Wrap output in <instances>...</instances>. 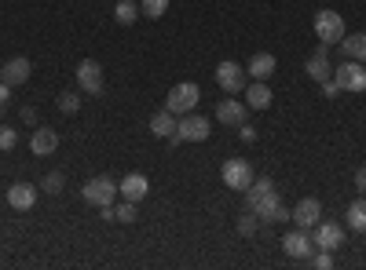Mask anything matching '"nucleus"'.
Masks as SVG:
<instances>
[{
  "label": "nucleus",
  "mask_w": 366,
  "mask_h": 270,
  "mask_svg": "<svg viewBox=\"0 0 366 270\" xmlns=\"http://www.w3.org/2000/svg\"><path fill=\"white\" fill-rule=\"evenodd\" d=\"M246 204H249V212L264 219V223H272V216L279 209V186L272 179H253L249 190H246Z\"/></svg>",
  "instance_id": "nucleus-1"
},
{
  "label": "nucleus",
  "mask_w": 366,
  "mask_h": 270,
  "mask_svg": "<svg viewBox=\"0 0 366 270\" xmlns=\"http://www.w3.org/2000/svg\"><path fill=\"white\" fill-rule=\"evenodd\" d=\"M198 99H202V91H198V84H195V81L172 84V88H169V95H165V110H172L176 117H183V114H190V110L198 106Z\"/></svg>",
  "instance_id": "nucleus-2"
},
{
  "label": "nucleus",
  "mask_w": 366,
  "mask_h": 270,
  "mask_svg": "<svg viewBox=\"0 0 366 270\" xmlns=\"http://www.w3.org/2000/svg\"><path fill=\"white\" fill-rule=\"evenodd\" d=\"M205 139H209V121L195 117V114H183L176 121V132L169 135L172 147H180V142H205Z\"/></svg>",
  "instance_id": "nucleus-3"
},
{
  "label": "nucleus",
  "mask_w": 366,
  "mask_h": 270,
  "mask_svg": "<svg viewBox=\"0 0 366 270\" xmlns=\"http://www.w3.org/2000/svg\"><path fill=\"white\" fill-rule=\"evenodd\" d=\"M315 37H319V44H337L344 37V19H341V11H315Z\"/></svg>",
  "instance_id": "nucleus-4"
},
{
  "label": "nucleus",
  "mask_w": 366,
  "mask_h": 270,
  "mask_svg": "<svg viewBox=\"0 0 366 270\" xmlns=\"http://www.w3.org/2000/svg\"><path fill=\"white\" fill-rule=\"evenodd\" d=\"M81 197H85L88 204H95V209H103V204H114L118 183L110 179V176H95V179H88V183L81 186Z\"/></svg>",
  "instance_id": "nucleus-5"
},
{
  "label": "nucleus",
  "mask_w": 366,
  "mask_h": 270,
  "mask_svg": "<svg viewBox=\"0 0 366 270\" xmlns=\"http://www.w3.org/2000/svg\"><path fill=\"white\" fill-rule=\"evenodd\" d=\"M333 81H337L341 91H366V66L356 59H348L333 70Z\"/></svg>",
  "instance_id": "nucleus-6"
},
{
  "label": "nucleus",
  "mask_w": 366,
  "mask_h": 270,
  "mask_svg": "<svg viewBox=\"0 0 366 270\" xmlns=\"http://www.w3.org/2000/svg\"><path fill=\"white\" fill-rule=\"evenodd\" d=\"M220 176H224V186H231V190H249V183L257 179V176H253V165L242 161V157H231V161H224Z\"/></svg>",
  "instance_id": "nucleus-7"
},
{
  "label": "nucleus",
  "mask_w": 366,
  "mask_h": 270,
  "mask_svg": "<svg viewBox=\"0 0 366 270\" xmlns=\"http://www.w3.org/2000/svg\"><path fill=\"white\" fill-rule=\"evenodd\" d=\"M315 234H311V241H315V248H323V252H337L341 245H344V227L341 223H315L311 227Z\"/></svg>",
  "instance_id": "nucleus-8"
},
{
  "label": "nucleus",
  "mask_w": 366,
  "mask_h": 270,
  "mask_svg": "<svg viewBox=\"0 0 366 270\" xmlns=\"http://www.w3.org/2000/svg\"><path fill=\"white\" fill-rule=\"evenodd\" d=\"M282 248H286V256H290V260H300V263H304V260H311L315 241L308 237V230L297 227V230H290V234L282 237Z\"/></svg>",
  "instance_id": "nucleus-9"
},
{
  "label": "nucleus",
  "mask_w": 366,
  "mask_h": 270,
  "mask_svg": "<svg viewBox=\"0 0 366 270\" xmlns=\"http://www.w3.org/2000/svg\"><path fill=\"white\" fill-rule=\"evenodd\" d=\"M77 84H81V91L88 95H103V66L95 59H85L81 66H77Z\"/></svg>",
  "instance_id": "nucleus-10"
},
{
  "label": "nucleus",
  "mask_w": 366,
  "mask_h": 270,
  "mask_svg": "<svg viewBox=\"0 0 366 270\" xmlns=\"http://www.w3.org/2000/svg\"><path fill=\"white\" fill-rule=\"evenodd\" d=\"M216 84L224 88V91H231V95H234V91H242V84H246V70L238 66V62L224 59V62L216 66Z\"/></svg>",
  "instance_id": "nucleus-11"
},
{
  "label": "nucleus",
  "mask_w": 366,
  "mask_h": 270,
  "mask_svg": "<svg viewBox=\"0 0 366 270\" xmlns=\"http://www.w3.org/2000/svg\"><path fill=\"white\" fill-rule=\"evenodd\" d=\"M290 219H293L300 230H311L323 219V204L315 201V197H304V201H297V209L290 212Z\"/></svg>",
  "instance_id": "nucleus-12"
},
{
  "label": "nucleus",
  "mask_w": 366,
  "mask_h": 270,
  "mask_svg": "<svg viewBox=\"0 0 366 270\" xmlns=\"http://www.w3.org/2000/svg\"><path fill=\"white\" fill-rule=\"evenodd\" d=\"M118 194L125 197V201H143V197H147L150 194V179L147 176H143V172H132V176H125L121 183H118Z\"/></svg>",
  "instance_id": "nucleus-13"
},
{
  "label": "nucleus",
  "mask_w": 366,
  "mask_h": 270,
  "mask_svg": "<svg viewBox=\"0 0 366 270\" xmlns=\"http://www.w3.org/2000/svg\"><path fill=\"white\" fill-rule=\"evenodd\" d=\"M246 117H249V106L242 99H224V103L216 106V121L220 124H231V128H238Z\"/></svg>",
  "instance_id": "nucleus-14"
},
{
  "label": "nucleus",
  "mask_w": 366,
  "mask_h": 270,
  "mask_svg": "<svg viewBox=\"0 0 366 270\" xmlns=\"http://www.w3.org/2000/svg\"><path fill=\"white\" fill-rule=\"evenodd\" d=\"M34 201H37V186H29V183L8 186V204L15 212H29V209H34Z\"/></svg>",
  "instance_id": "nucleus-15"
},
{
  "label": "nucleus",
  "mask_w": 366,
  "mask_h": 270,
  "mask_svg": "<svg viewBox=\"0 0 366 270\" xmlns=\"http://www.w3.org/2000/svg\"><path fill=\"white\" fill-rule=\"evenodd\" d=\"M29 150L37 157H48L59 150V132L55 128H34V139H29Z\"/></svg>",
  "instance_id": "nucleus-16"
},
{
  "label": "nucleus",
  "mask_w": 366,
  "mask_h": 270,
  "mask_svg": "<svg viewBox=\"0 0 366 270\" xmlns=\"http://www.w3.org/2000/svg\"><path fill=\"white\" fill-rule=\"evenodd\" d=\"M275 66H279V62H275V55H272V52H257V55L249 59L246 73L253 77V81H267V77L275 73Z\"/></svg>",
  "instance_id": "nucleus-17"
},
{
  "label": "nucleus",
  "mask_w": 366,
  "mask_h": 270,
  "mask_svg": "<svg viewBox=\"0 0 366 270\" xmlns=\"http://www.w3.org/2000/svg\"><path fill=\"white\" fill-rule=\"evenodd\" d=\"M29 73H34L29 59H22V55H19V59H11L8 66L0 70V81H8V84L15 88V84H26V81H29Z\"/></svg>",
  "instance_id": "nucleus-18"
},
{
  "label": "nucleus",
  "mask_w": 366,
  "mask_h": 270,
  "mask_svg": "<svg viewBox=\"0 0 366 270\" xmlns=\"http://www.w3.org/2000/svg\"><path fill=\"white\" fill-rule=\"evenodd\" d=\"M272 99H275V95H272V88H267L264 81L246 88V106L249 110H267V106H272Z\"/></svg>",
  "instance_id": "nucleus-19"
},
{
  "label": "nucleus",
  "mask_w": 366,
  "mask_h": 270,
  "mask_svg": "<svg viewBox=\"0 0 366 270\" xmlns=\"http://www.w3.org/2000/svg\"><path fill=\"white\" fill-rule=\"evenodd\" d=\"M150 132L157 139H169L172 132H176V114H172V110H157V114L150 117Z\"/></svg>",
  "instance_id": "nucleus-20"
},
{
  "label": "nucleus",
  "mask_w": 366,
  "mask_h": 270,
  "mask_svg": "<svg viewBox=\"0 0 366 270\" xmlns=\"http://www.w3.org/2000/svg\"><path fill=\"white\" fill-rule=\"evenodd\" d=\"M337 44H341V52H344L348 59H356V62H363V66H366V33H356V37H341Z\"/></svg>",
  "instance_id": "nucleus-21"
},
{
  "label": "nucleus",
  "mask_w": 366,
  "mask_h": 270,
  "mask_svg": "<svg viewBox=\"0 0 366 270\" xmlns=\"http://www.w3.org/2000/svg\"><path fill=\"white\" fill-rule=\"evenodd\" d=\"M344 223L352 227L356 234H366V201H352V204H348Z\"/></svg>",
  "instance_id": "nucleus-22"
},
{
  "label": "nucleus",
  "mask_w": 366,
  "mask_h": 270,
  "mask_svg": "<svg viewBox=\"0 0 366 270\" xmlns=\"http://www.w3.org/2000/svg\"><path fill=\"white\" fill-rule=\"evenodd\" d=\"M304 70H308L311 81H319V84H323V81H330V59H326V55H319V52H315V55L308 59V66H304Z\"/></svg>",
  "instance_id": "nucleus-23"
},
{
  "label": "nucleus",
  "mask_w": 366,
  "mask_h": 270,
  "mask_svg": "<svg viewBox=\"0 0 366 270\" xmlns=\"http://www.w3.org/2000/svg\"><path fill=\"white\" fill-rule=\"evenodd\" d=\"M136 15H139V4H132V0H121V4L114 8V19H118L121 26H132Z\"/></svg>",
  "instance_id": "nucleus-24"
},
{
  "label": "nucleus",
  "mask_w": 366,
  "mask_h": 270,
  "mask_svg": "<svg viewBox=\"0 0 366 270\" xmlns=\"http://www.w3.org/2000/svg\"><path fill=\"white\" fill-rule=\"evenodd\" d=\"M169 11V0H139V15H147V19H162Z\"/></svg>",
  "instance_id": "nucleus-25"
},
{
  "label": "nucleus",
  "mask_w": 366,
  "mask_h": 270,
  "mask_svg": "<svg viewBox=\"0 0 366 270\" xmlns=\"http://www.w3.org/2000/svg\"><path fill=\"white\" fill-rule=\"evenodd\" d=\"M55 106L62 110V114H77V110H81V95H77V91H62L55 99Z\"/></svg>",
  "instance_id": "nucleus-26"
},
{
  "label": "nucleus",
  "mask_w": 366,
  "mask_h": 270,
  "mask_svg": "<svg viewBox=\"0 0 366 270\" xmlns=\"http://www.w3.org/2000/svg\"><path fill=\"white\" fill-rule=\"evenodd\" d=\"M62 183H66V179H62V172H48V176L41 179V190H44V194H62Z\"/></svg>",
  "instance_id": "nucleus-27"
},
{
  "label": "nucleus",
  "mask_w": 366,
  "mask_h": 270,
  "mask_svg": "<svg viewBox=\"0 0 366 270\" xmlns=\"http://www.w3.org/2000/svg\"><path fill=\"white\" fill-rule=\"evenodd\" d=\"M114 219H118V223H136V219H139L136 201H121L118 209H114Z\"/></svg>",
  "instance_id": "nucleus-28"
},
{
  "label": "nucleus",
  "mask_w": 366,
  "mask_h": 270,
  "mask_svg": "<svg viewBox=\"0 0 366 270\" xmlns=\"http://www.w3.org/2000/svg\"><path fill=\"white\" fill-rule=\"evenodd\" d=\"M257 223H260V219L253 216V212L238 216V234H242V237H253V234H257Z\"/></svg>",
  "instance_id": "nucleus-29"
},
{
  "label": "nucleus",
  "mask_w": 366,
  "mask_h": 270,
  "mask_svg": "<svg viewBox=\"0 0 366 270\" xmlns=\"http://www.w3.org/2000/svg\"><path fill=\"white\" fill-rule=\"evenodd\" d=\"M15 147H19V132L0 124V150H15Z\"/></svg>",
  "instance_id": "nucleus-30"
},
{
  "label": "nucleus",
  "mask_w": 366,
  "mask_h": 270,
  "mask_svg": "<svg viewBox=\"0 0 366 270\" xmlns=\"http://www.w3.org/2000/svg\"><path fill=\"white\" fill-rule=\"evenodd\" d=\"M311 267H315V270H330V267H333V252H323V248H319V256H311Z\"/></svg>",
  "instance_id": "nucleus-31"
},
{
  "label": "nucleus",
  "mask_w": 366,
  "mask_h": 270,
  "mask_svg": "<svg viewBox=\"0 0 366 270\" xmlns=\"http://www.w3.org/2000/svg\"><path fill=\"white\" fill-rule=\"evenodd\" d=\"M238 135H242V142H257V128H253V124H238Z\"/></svg>",
  "instance_id": "nucleus-32"
},
{
  "label": "nucleus",
  "mask_w": 366,
  "mask_h": 270,
  "mask_svg": "<svg viewBox=\"0 0 366 270\" xmlns=\"http://www.w3.org/2000/svg\"><path fill=\"white\" fill-rule=\"evenodd\" d=\"M323 95H326V99H337V95H341L337 81H323Z\"/></svg>",
  "instance_id": "nucleus-33"
},
{
  "label": "nucleus",
  "mask_w": 366,
  "mask_h": 270,
  "mask_svg": "<svg viewBox=\"0 0 366 270\" xmlns=\"http://www.w3.org/2000/svg\"><path fill=\"white\" fill-rule=\"evenodd\" d=\"M8 103H11V84L0 81V106H8Z\"/></svg>",
  "instance_id": "nucleus-34"
},
{
  "label": "nucleus",
  "mask_w": 366,
  "mask_h": 270,
  "mask_svg": "<svg viewBox=\"0 0 366 270\" xmlns=\"http://www.w3.org/2000/svg\"><path fill=\"white\" fill-rule=\"evenodd\" d=\"M356 190H359V194H366V168L356 172Z\"/></svg>",
  "instance_id": "nucleus-35"
},
{
  "label": "nucleus",
  "mask_w": 366,
  "mask_h": 270,
  "mask_svg": "<svg viewBox=\"0 0 366 270\" xmlns=\"http://www.w3.org/2000/svg\"><path fill=\"white\" fill-rule=\"evenodd\" d=\"M286 219H290V212H286L282 204H279V209H275V216H272V223H286Z\"/></svg>",
  "instance_id": "nucleus-36"
},
{
  "label": "nucleus",
  "mask_w": 366,
  "mask_h": 270,
  "mask_svg": "<svg viewBox=\"0 0 366 270\" xmlns=\"http://www.w3.org/2000/svg\"><path fill=\"white\" fill-rule=\"evenodd\" d=\"M0 117H4V106H0Z\"/></svg>",
  "instance_id": "nucleus-37"
}]
</instances>
